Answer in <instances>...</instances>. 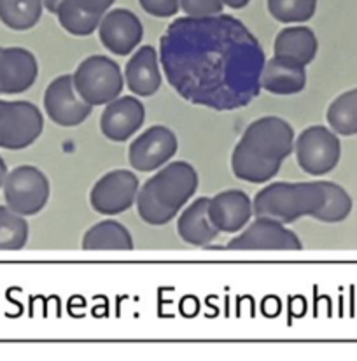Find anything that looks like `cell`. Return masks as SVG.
I'll return each instance as SVG.
<instances>
[{
	"mask_svg": "<svg viewBox=\"0 0 357 361\" xmlns=\"http://www.w3.org/2000/svg\"><path fill=\"white\" fill-rule=\"evenodd\" d=\"M74 78L75 92L89 106H106L121 97L125 74L118 61L106 55H92L77 65Z\"/></svg>",
	"mask_w": 357,
	"mask_h": 361,
	"instance_id": "cell-2",
	"label": "cell"
},
{
	"mask_svg": "<svg viewBox=\"0 0 357 361\" xmlns=\"http://www.w3.org/2000/svg\"><path fill=\"white\" fill-rule=\"evenodd\" d=\"M2 102H4V100H0V106H2Z\"/></svg>",
	"mask_w": 357,
	"mask_h": 361,
	"instance_id": "cell-35",
	"label": "cell"
},
{
	"mask_svg": "<svg viewBox=\"0 0 357 361\" xmlns=\"http://www.w3.org/2000/svg\"><path fill=\"white\" fill-rule=\"evenodd\" d=\"M177 233L186 244L194 247H208L212 240L218 239L219 232L208 218V198H196L187 205L179 216Z\"/></svg>",
	"mask_w": 357,
	"mask_h": 361,
	"instance_id": "cell-19",
	"label": "cell"
},
{
	"mask_svg": "<svg viewBox=\"0 0 357 361\" xmlns=\"http://www.w3.org/2000/svg\"><path fill=\"white\" fill-rule=\"evenodd\" d=\"M326 200L322 180L313 183H272L252 198L254 216L273 218L284 225L313 218Z\"/></svg>",
	"mask_w": 357,
	"mask_h": 361,
	"instance_id": "cell-1",
	"label": "cell"
},
{
	"mask_svg": "<svg viewBox=\"0 0 357 361\" xmlns=\"http://www.w3.org/2000/svg\"><path fill=\"white\" fill-rule=\"evenodd\" d=\"M317 51H319L317 35L313 34L312 28L301 27V25L280 30L273 42V56L289 60L303 67L315 60Z\"/></svg>",
	"mask_w": 357,
	"mask_h": 361,
	"instance_id": "cell-18",
	"label": "cell"
},
{
	"mask_svg": "<svg viewBox=\"0 0 357 361\" xmlns=\"http://www.w3.org/2000/svg\"><path fill=\"white\" fill-rule=\"evenodd\" d=\"M180 9L189 18L218 16L225 9L221 0H180Z\"/></svg>",
	"mask_w": 357,
	"mask_h": 361,
	"instance_id": "cell-29",
	"label": "cell"
},
{
	"mask_svg": "<svg viewBox=\"0 0 357 361\" xmlns=\"http://www.w3.org/2000/svg\"><path fill=\"white\" fill-rule=\"evenodd\" d=\"M0 51H2V48H0Z\"/></svg>",
	"mask_w": 357,
	"mask_h": 361,
	"instance_id": "cell-36",
	"label": "cell"
},
{
	"mask_svg": "<svg viewBox=\"0 0 357 361\" xmlns=\"http://www.w3.org/2000/svg\"><path fill=\"white\" fill-rule=\"evenodd\" d=\"M60 2H61V0H42V4H44L46 9H48L49 13H53V14H55L56 9H58Z\"/></svg>",
	"mask_w": 357,
	"mask_h": 361,
	"instance_id": "cell-33",
	"label": "cell"
},
{
	"mask_svg": "<svg viewBox=\"0 0 357 361\" xmlns=\"http://www.w3.org/2000/svg\"><path fill=\"white\" fill-rule=\"evenodd\" d=\"M7 165H6V161H4V158L0 157V188L4 186V180H6V178H7Z\"/></svg>",
	"mask_w": 357,
	"mask_h": 361,
	"instance_id": "cell-34",
	"label": "cell"
},
{
	"mask_svg": "<svg viewBox=\"0 0 357 361\" xmlns=\"http://www.w3.org/2000/svg\"><path fill=\"white\" fill-rule=\"evenodd\" d=\"M230 251H301L303 242L284 223L266 216H256L240 235L226 245Z\"/></svg>",
	"mask_w": 357,
	"mask_h": 361,
	"instance_id": "cell-8",
	"label": "cell"
},
{
	"mask_svg": "<svg viewBox=\"0 0 357 361\" xmlns=\"http://www.w3.org/2000/svg\"><path fill=\"white\" fill-rule=\"evenodd\" d=\"M324 191H326V200L320 211L313 216V219L322 223H342L351 216L354 202L347 193L345 188L340 184L331 183V180H322Z\"/></svg>",
	"mask_w": 357,
	"mask_h": 361,
	"instance_id": "cell-25",
	"label": "cell"
},
{
	"mask_svg": "<svg viewBox=\"0 0 357 361\" xmlns=\"http://www.w3.org/2000/svg\"><path fill=\"white\" fill-rule=\"evenodd\" d=\"M306 67L289 60L273 56L265 63L261 74V86L272 95H298L306 86Z\"/></svg>",
	"mask_w": 357,
	"mask_h": 361,
	"instance_id": "cell-17",
	"label": "cell"
},
{
	"mask_svg": "<svg viewBox=\"0 0 357 361\" xmlns=\"http://www.w3.org/2000/svg\"><path fill=\"white\" fill-rule=\"evenodd\" d=\"M56 18H58L61 28L67 34L75 35V37H88L93 32L99 30V25L102 16L88 13L77 4V0H61L58 9H56Z\"/></svg>",
	"mask_w": 357,
	"mask_h": 361,
	"instance_id": "cell-24",
	"label": "cell"
},
{
	"mask_svg": "<svg viewBox=\"0 0 357 361\" xmlns=\"http://www.w3.org/2000/svg\"><path fill=\"white\" fill-rule=\"evenodd\" d=\"M44 111L48 118L61 128H74L84 123L93 113V106L75 92L72 74L58 75L44 92Z\"/></svg>",
	"mask_w": 357,
	"mask_h": 361,
	"instance_id": "cell-11",
	"label": "cell"
},
{
	"mask_svg": "<svg viewBox=\"0 0 357 361\" xmlns=\"http://www.w3.org/2000/svg\"><path fill=\"white\" fill-rule=\"evenodd\" d=\"M142 9L154 18L175 16L180 9V0H139Z\"/></svg>",
	"mask_w": 357,
	"mask_h": 361,
	"instance_id": "cell-30",
	"label": "cell"
},
{
	"mask_svg": "<svg viewBox=\"0 0 357 361\" xmlns=\"http://www.w3.org/2000/svg\"><path fill=\"white\" fill-rule=\"evenodd\" d=\"M268 11L280 23H305L315 16L317 0H266Z\"/></svg>",
	"mask_w": 357,
	"mask_h": 361,
	"instance_id": "cell-27",
	"label": "cell"
},
{
	"mask_svg": "<svg viewBox=\"0 0 357 361\" xmlns=\"http://www.w3.org/2000/svg\"><path fill=\"white\" fill-rule=\"evenodd\" d=\"M28 242V223L7 205H0V251H20Z\"/></svg>",
	"mask_w": 357,
	"mask_h": 361,
	"instance_id": "cell-26",
	"label": "cell"
},
{
	"mask_svg": "<svg viewBox=\"0 0 357 361\" xmlns=\"http://www.w3.org/2000/svg\"><path fill=\"white\" fill-rule=\"evenodd\" d=\"M294 128L279 116H263L245 128L240 142L252 153L272 161H284L294 153Z\"/></svg>",
	"mask_w": 357,
	"mask_h": 361,
	"instance_id": "cell-7",
	"label": "cell"
},
{
	"mask_svg": "<svg viewBox=\"0 0 357 361\" xmlns=\"http://www.w3.org/2000/svg\"><path fill=\"white\" fill-rule=\"evenodd\" d=\"M146 121V107L137 97H118L106 104L100 116V130L111 142H126L132 139Z\"/></svg>",
	"mask_w": 357,
	"mask_h": 361,
	"instance_id": "cell-13",
	"label": "cell"
},
{
	"mask_svg": "<svg viewBox=\"0 0 357 361\" xmlns=\"http://www.w3.org/2000/svg\"><path fill=\"white\" fill-rule=\"evenodd\" d=\"M44 130V116L39 107L25 100H4L0 106V147L20 151L32 146Z\"/></svg>",
	"mask_w": 357,
	"mask_h": 361,
	"instance_id": "cell-5",
	"label": "cell"
},
{
	"mask_svg": "<svg viewBox=\"0 0 357 361\" xmlns=\"http://www.w3.org/2000/svg\"><path fill=\"white\" fill-rule=\"evenodd\" d=\"M326 120L338 135H357V88L342 93L330 104Z\"/></svg>",
	"mask_w": 357,
	"mask_h": 361,
	"instance_id": "cell-23",
	"label": "cell"
},
{
	"mask_svg": "<svg viewBox=\"0 0 357 361\" xmlns=\"http://www.w3.org/2000/svg\"><path fill=\"white\" fill-rule=\"evenodd\" d=\"M135 204L140 219L151 226H165L177 216L174 214V212L168 211V209H165L163 205L153 197V193H151L149 188H147L146 184L140 186Z\"/></svg>",
	"mask_w": 357,
	"mask_h": 361,
	"instance_id": "cell-28",
	"label": "cell"
},
{
	"mask_svg": "<svg viewBox=\"0 0 357 361\" xmlns=\"http://www.w3.org/2000/svg\"><path fill=\"white\" fill-rule=\"evenodd\" d=\"M282 161H272L259 154L252 153L251 149L238 142L232 153V172L235 178L245 183L265 184L279 174Z\"/></svg>",
	"mask_w": 357,
	"mask_h": 361,
	"instance_id": "cell-21",
	"label": "cell"
},
{
	"mask_svg": "<svg viewBox=\"0 0 357 361\" xmlns=\"http://www.w3.org/2000/svg\"><path fill=\"white\" fill-rule=\"evenodd\" d=\"M294 154L303 172L319 178L330 174L340 164L342 142L331 128L312 125L294 140Z\"/></svg>",
	"mask_w": 357,
	"mask_h": 361,
	"instance_id": "cell-4",
	"label": "cell"
},
{
	"mask_svg": "<svg viewBox=\"0 0 357 361\" xmlns=\"http://www.w3.org/2000/svg\"><path fill=\"white\" fill-rule=\"evenodd\" d=\"M139 190V178L132 171L116 169L93 184L89 191V205L102 216L123 214L137 202Z\"/></svg>",
	"mask_w": 357,
	"mask_h": 361,
	"instance_id": "cell-9",
	"label": "cell"
},
{
	"mask_svg": "<svg viewBox=\"0 0 357 361\" xmlns=\"http://www.w3.org/2000/svg\"><path fill=\"white\" fill-rule=\"evenodd\" d=\"M153 197L174 214H179L184 205L196 193L198 179L196 169L187 161H172L161 167L156 174L146 183Z\"/></svg>",
	"mask_w": 357,
	"mask_h": 361,
	"instance_id": "cell-6",
	"label": "cell"
},
{
	"mask_svg": "<svg viewBox=\"0 0 357 361\" xmlns=\"http://www.w3.org/2000/svg\"><path fill=\"white\" fill-rule=\"evenodd\" d=\"M252 216V200L245 191L225 190L208 198V218L219 233L242 232Z\"/></svg>",
	"mask_w": 357,
	"mask_h": 361,
	"instance_id": "cell-14",
	"label": "cell"
},
{
	"mask_svg": "<svg viewBox=\"0 0 357 361\" xmlns=\"http://www.w3.org/2000/svg\"><path fill=\"white\" fill-rule=\"evenodd\" d=\"M39 75V61L25 48H2L0 51V93L18 95L35 85Z\"/></svg>",
	"mask_w": 357,
	"mask_h": 361,
	"instance_id": "cell-15",
	"label": "cell"
},
{
	"mask_svg": "<svg viewBox=\"0 0 357 361\" xmlns=\"http://www.w3.org/2000/svg\"><path fill=\"white\" fill-rule=\"evenodd\" d=\"M125 85L137 97H153L161 88L160 65L153 46H140L125 67Z\"/></svg>",
	"mask_w": 357,
	"mask_h": 361,
	"instance_id": "cell-16",
	"label": "cell"
},
{
	"mask_svg": "<svg viewBox=\"0 0 357 361\" xmlns=\"http://www.w3.org/2000/svg\"><path fill=\"white\" fill-rule=\"evenodd\" d=\"M100 42L116 56H128L142 42L144 27L135 13L130 9L107 11L99 25Z\"/></svg>",
	"mask_w": 357,
	"mask_h": 361,
	"instance_id": "cell-12",
	"label": "cell"
},
{
	"mask_svg": "<svg viewBox=\"0 0 357 361\" xmlns=\"http://www.w3.org/2000/svg\"><path fill=\"white\" fill-rule=\"evenodd\" d=\"M177 135L168 126L154 125L144 130L128 147V160L133 171H160L177 154Z\"/></svg>",
	"mask_w": 357,
	"mask_h": 361,
	"instance_id": "cell-10",
	"label": "cell"
},
{
	"mask_svg": "<svg viewBox=\"0 0 357 361\" xmlns=\"http://www.w3.org/2000/svg\"><path fill=\"white\" fill-rule=\"evenodd\" d=\"M114 2L116 0H77V4L82 9H86L88 13L99 14V16H104Z\"/></svg>",
	"mask_w": 357,
	"mask_h": 361,
	"instance_id": "cell-31",
	"label": "cell"
},
{
	"mask_svg": "<svg viewBox=\"0 0 357 361\" xmlns=\"http://www.w3.org/2000/svg\"><path fill=\"white\" fill-rule=\"evenodd\" d=\"M2 188L7 207L25 218L39 214L51 195L49 179L34 165H20L7 172Z\"/></svg>",
	"mask_w": 357,
	"mask_h": 361,
	"instance_id": "cell-3",
	"label": "cell"
},
{
	"mask_svg": "<svg viewBox=\"0 0 357 361\" xmlns=\"http://www.w3.org/2000/svg\"><path fill=\"white\" fill-rule=\"evenodd\" d=\"M42 9V0H0V21L11 30H30L41 21Z\"/></svg>",
	"mask_w": 357,
	"mask_h": 361,
	"instance_id": "cell-22",
	"label": "cell"
},
{
	"mask_svg": "<svg viewBox=\"0 0 357 361\" xmlns=\"http://www.w3.org/2000/svg\"><path fill=\"white\" fill-rule=\"evenodd\" d=\"M221 2L225 4V6L232 7V9H244V7L249 6L251 0H221Z\"/></svg>",
	"mask_w": 357,
	"mask_h": 361,
	"instance_id": "cell-32",
	"label": "cell"
},
{
	"mask_svg": "<svg viewBox=\"0 0 357 361\" xmlns=\"http://www.w3.org/2000/svg\"><path fill=\"white\" fill-rule=\"evenodd\" d=\"M84 251H132L135 247L130 230L116 219L93 225L81 242Z\"/></svg>",
	"mask_w": 357,
	"mask_h": 361,
	"instance_id": "cell-20",
	"label": "cell"
}]
</instances>
